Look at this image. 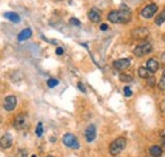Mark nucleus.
<instances>
[{
  "label": "nucleus",
  "instance_id": "obj_1",
  "mask_svg": "<svg viewBox=\"0 0 165 157\" xmlns=\"http://www.w3.org/2000/svg\"><path fill=\"white\" fill-rule=\"evenodd\" d=\"M108 20L112 23H127L131 20V9L126 4H121L118 10H112L108 14Z\"/></svg>",
  "mask_w": 165,
  "mask_h": 157
},
{
  "label": "nucleus",
  "instance_id": "obj_2",
  "mask_svg": "<svg viewBox=\"0 0 165 157\" xmlns=\"http://www.w3.org/2000/svg\"><path fill=\"white\" fill-rule=\"evenodd\" d=\"M126 139L123 137H118L117 139H114V141L109 144V153L112 156H117L120 155L122 151L125 150L126 147Z\"/></svg>",
  "mask_w": 165,
  "mask_h": 157
},
{
  "label": "nucleus",
  "instance_id": "obj_3",
  "mask_svg": "<svg viewBox=\"0 0 165 157\" xmlns=\"http://www.w3.org/2000/svg\"><path fill=\"white\" fill-rule=\"evenodd\" d=\"M151 51H152V45L150 44V42H141V44L137 45L136 47L133 49V54L138 58L145 56V55L150 54Z\"/></svg>",
  "mask_w": 165,
  "mask_h": 157
},
{
  "label": "nucleus",
  "instance_id": "obj_4",
  "mask_svg": "<svg viewBox=\"0 0 165 157\" xmlns=\"http://www.w3.org/2000/svg\"><path fill=\"white\" fill-rule=\"evenodd\" d=\"M62 142H63V144H65L66 147L74 148V150H78V148L80 147V144L78 142V139H76V137L74 134H71V133H66L65 135H63Z\"/></svg>",
  "mask_w": 165,
  "mask_h": 157
},
{
  "label": "nucleus",
  "instance_id": "obj_5",
  "mask_svg": "<svg viewBox=\"0 0 165 157\" xmlns=\"http://www.w3.org/2000/svg\"><path fill=\"white\" fill-rule=\"evenodd\" d=\"M156 12H158V5L154 4V3H151L141 10V17H143V18H146V19H150L151 17H154V14L156 13Z\"/></svg>",
  "mask_w": 165,
  "mask_h": 157
},
{
  "label": "nucleus",
  "instance_id": "obj_6",
  "mask_svg": "<svg viewBox=\"0 0 165 157\" xmlns=\"http://www.w3.org/2000/svg\"><path fill=\"white\" fill-rule=\"evenodd\" d=\"M27 126H28V118H27V115H24V114H19V115L15 118V120H14V128L18 129V130H22V129H25Z\"/></svg>",
  "mask_w": 165,
  "mask_h": 157
},
{
  "label": "nucleus",
  "instance_id": "obj_7",
  "mask_svg": "<svg viewBox=\"0 0 165 157\" xmlns=\"http://www.w3.org/2000/svg\"><path fill=\"white\" fill-rule=\"evenodd\" d=\"M150 35V31L146 27H138L132 31V37L135 40H145Z\"/></svg>",
  "mask_w": 165,
  "mask_h": 157
},
{
  "label": "nucleus",
  "instance_id": "obj_8",
  "mask_svg": "<svg viewBox=\"0 0 165 157\" xmlns=\"http://www.w3.org/2000/svg\"><path fill=\"white\" fill-rule=\"evenodd\" d=\"M3 105H4V109H5L6 111H13L17 106V97L13 95H9L5 100H4Z\"/></svg>",
  "mask_w": 165,
  "mask_h": 157
},
{
  "label": "nucleus",
  "instance_id": "obj_9",
  "mask_svg": "<svg viewBox=\"0 0 165 157\" xmlns=\"http://www.w3.org/2000/svg\"><path fill=\"white\" fill-rule=\"evenodd\" d=\"M131 65V60L130 59H118V60H116L113 63V66H114V69H117V70H126L127 68H130Z\"/></svg>",
  "mask_w": 165,
  "mask_h": 157
},
{
  "label": "nucleus",
  "instance_id": "obj_10",
  "mask_svg": "<svg viewBox=\"0 0 165 157\" xmlns=\"http://www.w3.org/2000/svg\"><path fill=\"white\" fill-rule=\"evenodd\" d=\"M88 17H89V19H90L93 23H99L100 19H102V14H100V12L97 9V8H92V9L89 10V13H88Z\"/></svg>",
  "mask_w": 165,
  "mask_h": 157
},
{
  "label": "nucleus",
  "instance_id": "obj_11",
  "mask_svg": "<svg viewBox=\"0 0 165 157\" xmlns=\"http://www.w3.org/2000/svg\"><path fill=\"white\" fill-rule=\"evenodd\" d=\"M145 68L150 72L151 74H154L155 72L159 70V63H158V60H156V59L151 58V59H149V60L146 61V66Z\"/></svg>",
  "mask_w": 165,
  "mask_h": 157
},
{
  "label": "nucleus",
  "instance_id": "obj_12",
  "mask_svg": "<svg viewBox=\"0 0 165 157\" xmlns=\"http://www.w3.org/2000/svg\"><path fill=\"white\" fill-rule=\"evenodd\" d=\"M13 144V139L10 134H4L1 138H0V147L4 148V150H8L10 148Z\"/></svg>",
  "mask_w": 165,
  "mask_h": 157
},
{
  "label": "nucleus",
  "instance_id": "obj_13",
  "mask_svg": "<svg viewBox=\"0 0 165 157\" xmlns=\"http://www.w3.org/2000/svg\"><path fill=\"white\" fill-rule=\"evenodd\" d=\"M97 137V129H95V125H89L86 130H85V139L88 142H93Z\"/></svg>",
  "mask_w": 165,
  "mask_h": 157
},
{
  "label": "nucleus",
  "instance_id": "obj_14",
  "mask_svg": "<svg viewBox=\"0 0 165 157\" xmlns=\"http://www.w3.org/2000/svg\"><path fill=\"white\" fill-rule=\"evenodd\" d=\"M31 36H32V29L25 28V29H23V31H20V33L18 35V40L19 41H25V40H28Z\"/></svg>",
  "mask_w": 165,
  "mask_h": 157
},
{
  "label": "nucleus",
  "instance_id": "obj_15",
  "mask_svg": "<svg viewBox=\"0 0 165 157\" xmlns=\"http://www.w3.org/2000/svg\"><path fill=\"white\" fill-rule=\"evenodd\" d=\"M4 17H5L6 19L12 20V22H14V23H19L20 22V17L17 13H13V12H6V13H4Z\"/></svg>",
  "mask_w": 165,
  "mask_h": 157
},
{
  "label": "nucleus",
  "instance_id": "obj_16",
  "mask_svg": "<svg viewBox=\"0 0 165 157\" xmlns=\"http://www.w3.org/2000/svg\"><path fill=\"white\" fill-rule=\"evenodd\" d=\"M150 155L152 157H160L163 155V150L160 146H152L150 147Z\"/></svg>",
  "mask_w": 165,
  "mask_h": 157
},
{
  "label": "nucleus",
  "instance_id": "obj_17",
  "mask_svg": "<svg viewBox=\"0 0 165 157\" xmlns=\"http://www.w3.org/2000/svg\"><path fill=\"white\" fill-rule=\"evenodd\" d=\"M138 75H140V77H141V78H145V79H147V78H149L150 75H151V73H150V72L146 69L145 66H141V68H138Z\"/></svg>",
  "mask_w": 165,
  "mask_h": 157
},
{
  "label": "nucleus",
  "instance_id": "obj_18",
  "mask_svg": "<svg viewBox=\"0 0 165 157\" xmlns=\"http://www.w3.org/2000/svg\"><path fill=\"white\" fill-rule=\"evenodd\" d=\"M165 22V12H163L161 14H159L158 17H156L155 19V24L156 26H161V24Z\"/></svg>",
  "mask_w": 165,
  "mask_h": 157
},
{
  "label": "nucleus",
  "instance_id": "obj_19",
  "mask_svg": "<svg viewBox=\"0 0 165 157\" xmlns=\"http://www.w3.org/2000/svg\"><path fill=\"white\" fill-rule=\"evenodd\" d=\"M120 79L122 80V82H131L133 78H132V75H130V74H126V73H122L120 75Z\"/></svg>",
  "mask_w": 165,
  "mask_h": 157
},
{
  "label": "nucleus",
  "instance_id": "obj_20",
  "mask_svg": "<svg viewBox=\"0 0 165 157\" xmlns=\"http://www.w3.org/2000/svg\"><path fill=\"white\" fill-rule=\"evenodd\" d=\"M57 84H58V80H57V79H55V78H50V79L47 80V86H48L50 88L56 87Z\"/></svg>",
  "mask_w": 165,
  "mask_h": 157
},
{
  "label": "nucleus",
  "instance_id": "obj_21",
  "mask_svg": "<svg viewBox=\"0 0 165 157\" xmlns=\"http://www.w3.org/2000/svg\"><path fill=\"white\" fill-rule=\"evenodd\" d=\"M36 134L38 137H42V134H43V125H42V123H38V125L36 128Z\"/></svg>",
  "mask_w": 165,
  "mask_h": 157
},
{
  "label": "nucleus",
  "instance_id": "obj_22",
  "mask_svg": "<svg viewBox=\"0 0 165 157\" xmlns=\"http://www.w3.org/2000/svg\"><path fill=\"white\" fill-rule=\"evenodd\" d=\"M159 88L160 90H165V70L163 72L161 79H160V82H159Z\"/></svg>",
  "mask_w": 165,
  "mask_h": 157
},
{
  "label": "nucleus",
  "instance_id": "obj_23",
  "mask_svg": "<svg viewBox=\"0 0 165 157\" xmlns=\"http://www.w3.org/2000/svg\"><path fill=\"white\" fill-rule=\"evenodd\" d=\"M147 86H150V87L155 86V78L152 77V75H150V77L147 78Z\"/></svg>",
  "mask_w": 165,
  "mask_h": 157
},
{
  "label": "nucleus",
  "instance_id": "obj_24",
  "mask_svg": "<svg viewBox=\"0 0 165 157\" xmlns=\"http://www.w3.org/2000/svg\"><path fill=\"white\" fill-rule=\"evenodd\" d=\"M70 24H73V26H80V20L76 19V18H70Z\"/></svg>",
  "mask_w": 165,
  "mask_h": 157
},
{
  "label": "nucleus",
  "instance_id": "obj_25",
  "mask_svg": "<svg viewBox=\"0 0 165 157\" xmlns=\"http://www.w3.org/2000/svg\"><path fill=\"white\" fill-rule=\"evenodd\" d=\"M125 96L126 97H131V96H132V91H131L130 87H125Z\"/></svg>",
  "mask_w": 165,
  "mask_h": 157
},
{
  "label": "nucleus",
  "instance_id": "obj_26",
  "mask_svg": "<svg viewBox=\"0 0 165 157\" xmlns=\"http://www.w3.org/2000/svg\"><path fill=\"white\" fill-rule=\"evenodd\" d=\"M160 141H161L163 146H165V130H163L161 134H160Z\"/></svg>",
  "mask_w": 165,
  "mask_h": 157
},
{
  "label": "nucleus",
  "instance_id": "obj_27",
  "mask_svg": "<svg viewBox=\"0 0 165 157\" xmlns=\"http://www.w3.org/2000/svg\"><path fill=\"white\" fill-rule=\"evenodd\" d=\"M78 88H79V90L81 91L83 93H85V92H86V90H85V87H84V84H83V83H80V82L78 83Z\"/></svg>",
  "mask_w": 165,
  "mask_h": 157
},
{
  "label": "nucleus",
  "instance_id": "obj_28",
  "mask_svg": "<svg viewBox=\"0 0 165 157\" xmlns=\"http://www.w3.org/2000/svg\"><path fill=\"white\" fill-rule=\"evenodd\" d=\"M160 110H161V112L165 115V100H163L161 104H160Z\"/></svg>",
  "mask_w": 165,
  "mask_h": 157
},
{
  "label": "nucleus",
  "instance_id": "obj_29",
  "mask_svg": "<svg viewBox=\"0 0 165 157\" xmlns=\"http://www.w3.org/2000/svg\"><path fill=\"white\" fill-rule=\"evenodd\" d=\"M100 29H102V31H107V29H108V24L102 23V24H100Z\"/></svg>",
  "mask_w": 165,
  "mask_h": 157
},
{
  "label": "nucleus",
  "instance_id": "obj_30",
  "mask_svg": "<svg viewBox=\"0 0 165 157\" xmlns=\"http://www.w3.org/2000/svg\"><path fill=\"white\" fill-rule=\"evenodd\" d=\"M56 54H57V55H62V54H63V49H62V47H57V49H56Z\"/></svg>",
  "mask_w": 165,
  "mask_h": 157
},
{
  "label": "nucleus",
  "instance_id": "obj_31",
  "mask_svg": "<svg viewBox=\"0 0 165 157\" xmlns=\"http://www.w3.org/2000/svg\"><path fill=\"white\" fill-rule=\"evenodd\" d=\"M18 157H25V151H19Z\"/></svg>",
  "mask_w": 165,
  "mask_h": 157
},
{
  "label": "nucleus",
  "instance_id": "obj_32",
  "mask_svg": "<svg viewBox=\"0 0 165 157\" xmlns=\"http://www.w3.org/2000/svg\"><path fill=\"white\" fill-rule=\"evenodd\" d=\"M163 61H165V54H164V56H163Z\"/></svg>",
  "mask_w": 165,
  "mask_h": 157
},
{
  "label": "nucleus",
  "instance_id": "obj_33",
  "mask_svg": "<svg viewBox=\"0 0 165 157\" xmlns=\"http://www.w3.org/2000/svg\"><path fill=\"white\" fill-rule=\"evenodd\" d=\"M47 157H53V156H52V155H48V156H47Z\"/></svg>",
  "mask_w": 165,
  "mask_h": 157
},
{
  "label": "nucleus",
  "instance_id": "obj_34",
  "mask_svg": "<svg viewBox=\"0 0 165 157\" xmlns=\"http://www.w3.org/2000/svg\"><path fill=\"white\" fill-rule=\"evenodd\" d=\"M31 157H37V156H36V155H33V156H31Z\"/></svg>",
  "mask_w": 165,
  "mask_h": 157
},
{
  "label": "nucleus",
  "instance_id": "obj_35",
  "mask_svg": "<svg viewBox=\"0 0 165 157\" xmlns=\"http://www.w3.org/2000/svg\"><path fill=\"white\" fill-rule=\"evenodd\" d=\"M164 39H165V37H164Z\"/></svg>",
  "mask_w": 165,
  "mask_h": 157
}]
</instances>
